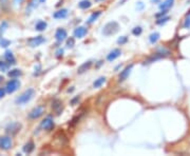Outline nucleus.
Instances as JSON below:
<instances>
[{
    "label": "nucleus",
    "mask_w": 190,
    "mask_h": 156,
    "mask_svg": "<svg viewBox=\"0 0 190 156\" xmlns=\"http://www.w3.org/2000/svg\"><path fill=\"white\" fill-rule=\"evenodd\" d=\"M21 129V124L18 122V121H13L11 124H8L6 128V132L8 134H11V135H15L20 131Z\"/></svg>",
    "instance_id": "3"
},
{
    "label": "nucleus",
    "mask_w": 190,
    "mask_h": 156,
    "mask_svg": "<svg viewBox=\"0 0 190 156\" xmlns=\"http://www.w3.org/2000/svg\"><path fill=\"white\" fill-rule=\"evenodd\" d=\"M0 6H2V8L6 10L8 6V0H0Z\"/></svg>",
    "instance_id": "33"
},
{
    "label": "nucleus",
    "mask_w": 190,
    "mask_h": 156,
    "mask_svg": "<svg viewBox=\"0 0 190 156\" xmlns=\"http://www.w3.org/2000/svg\"><path fill=\"white\" fill-rule=\"evenodd\" d=\"M34 148H35L34 143H33V141H29V143H25V147H23V152H25V153L30 154L34 151Z\"/></svg>",
    "instance_id": "18"
},
{
    "label": "nucleus",
    "mask_w": 190,
    "mask_h": 156,
    "mask_svg": "<svg viewBox=\"0 0 190 156\" xmlns=\"http://www.w3.org/2000/svg\"><path fill=\"white\" fill-rule=\"evenodd\" d=\"M52 108H53V111L56 113V115H59L61 113V111H63V102L58 99L54 100L53 103H52Z\"/></svg>",
    "instance_id": "13"
},
{
    "label": "nucleus",
    "mask_w": 190,
    "mask_h": 156,
    "mask_svg": "<svg viewBox=\"0 0 190 156\" xmlns=\"http://www.w3.org/2000/svg\"><path fill=\"white\" fill-rule=\"evenodd\" d=\"M8 62L0 61V71L6 72V71H8Z\"/></svg>",
    "instance_id": "28"
},
{
    "label": "nucleus",
    "mask_w": 190,
    "mask_h": 156,
    "mask_svg": "<svg viewBox=\"0 0 190 156\" xmlns=\"http://www.w3.org/2000/svg\"><path fill=\"white\" fill-rule=\"evenodd\" d=\"M44 41H46V39H44L42 36H36V37L30 38V39L27 40V44L30 46H32V48H35V46L42 44Z\"/></svg>",
    "instance_id": "6"
},
{
    "label": "nucleus",
    "mask_w": 190,
    "mask_h": 156,
    "mask_svg": "<svg viewBox=\"0 0 190 156\" xmlns=\"http://www.w3.org/2000/svg\"><path fill=\"white\" fill-rule=\"evenodd\" d=\"M22 1H23V0H14V3H16V4H21Z\"/></svg>",
    "instance_id": "37"
},
{
    "label": "nucleus",
    "mask_w": 190,
    "mask_h": 156,
    "mask_svg": "<svg viewBox=\"0 0 190 156\" xmlns=\"http://www.w3.org/2000/svg\"><path fill=\"white\" fill-rule=\"evenodd\" d=\"M128 41V37H126V36H122V37H120V38H118V40H117V43L118 44H125L126 42Z\"/></svg>",
    "instance_id": "32"
},
{
    "label": "nucleus",
    "mask_w": 190,
    "mask_h": 156,
    "mask_svg": "<svg viewBox=\"0 0 190 156\" xmlns=\"http://www.w3.org/2000/svg\"><path fill=\"white\" fill-rule=\"evenodd\" d=\"M88 34V29L84 27H78L74 30V37L82 39Z\"/></svg>",
    "instance_id": "9"
},
{
    "label": "nucleus",
    "mask_w": 190,
    "mask_h": 156,
    "mask_svg": "<svg viewBox=\"0 0 190 156\" xmlns=\"http://www.w3.org/2000/svg\"><path fill=\"white\" fill-rule=\"evenodd\" d=\"M12 145H13V143H12V139L10 137L4 136V137L0 138V148L2 150H10L12 148Z\"/></svg>",
    "instance_id": "7"
},
{
    "label": "nucleus",
    "mask_w": 190,
    "mask_h": 156,
    "mask_svg": "<svg viewBox=\"0 0 190 156\" xmlns=\"http://www.w3.org/2000/svg\"><path fill=\"white\" fill-rule=\"evenodd\" d=\"M19 86H20V81L17 80V79H13V80H10L6 84V91L11 94V93H14L15 91H17L19 89Z\"/></svg>",
    "instance_id": "5"
},
{
    "label": "nucleus",
    "mask_w": 190,
    "mask_h": 156,
    "mask_svg": "<svg viewBox=\"0 0 190 156\" xmlns=\"http://www.w3.org/2000/svg\"><path fill=\"white\" fill-rule=\"evenodd\" d=\"M4 58L8 61V65H15L16 63V60H15V57H14L13 53L11 51H6V54H4Z\"/></svg>",
    "instance_id": "16"
},
{
    "label": "nucleus",
    "mask_w": 190,
    "mask_h": 156,
    "mask_svg": "<svg viewBox=\"0 0 190 156\" xmlns=\"http://www.w3.org/2000/svg\"><path fill=\"white\" fill-rule=\"evenodd\" d=\"M120 30V25L116 21H110L103 27V34L105 36H111L115 33L118 32Z\"/></svg>",
    "instance_id": "2"
},
{
    "label": "nucleus",
    "mask_w": 190,
    "mask_h": 156,
    "mask_svg": "<svg viewBox=\"0 0 190 156\" xmlns=\"http://www.w3.org/2000/svg\"><path fill=\"white\" fill-rule=\"evenodd\" d=\"M67 36H68V34H67V31H65V29H58V30L56 31V33H55V38H56V40L59 41V42L65 40V38H67Z\"/></svg>",
    "instance_id": "12"
},
{
    "label": "nucleus",
    "mask_w": 190,
    "mask_h": 156,
    "mask_svg": "<svg viewBox=\"0 0 190 156\" xmlns=\"http://www.w3.org/2000/svg\"><path fill=\"white\" fill-rule=\"evenodd\" d=\"M173 2L174 0H165L164 2H162L160 4V8L162 11H168L169 8L173 6Z\"/></svg>",
    "instance_id": "15"
},
{
    "label": "nucleus",
    "mask_w": 190,
    "mask_h": 156,
    "mask_svg": "<svg viewBox=\"0 0 190 156\" xmlns=\"http://www.w3.org/2000/svg\"><path fill=\"white\" fill-rule=\"evenodd\" d=\"M4 94H6V89H0V98H2L3 96H4Z\"/></svg>",
    "instance_id": "35"
},
{
    "label": "nucleus",
    "mask_w": 190,
    "mask_h": 156,
    "mask_svg": "<svg viewBox=\"0 0 190 156\" xmlns=\"http://www.w3.org/2000/svg\"><path fill=\"white\" fill-rule=\"evenodd\" d=\"M6 29H8V22L3 21L2 23H1V25H0V35H1V34H3Z\"/></svg>",
    "instance_id": "30"
},
{
    "label": "nucleus",
    "mask_w": 190,
    "mask_h": 156,
    "mask_svg": "<svg viewBox=\"0 0 190 156\" xmlns=\"http://www.w3.org/2000/svg\"><path fill=\"white\" fill-rule=\"evenodd\" d=\"M183 27L185 29H190V14H187V16L185 18V21L183 23Z\"/></svg>",
    "instance_id": "26"
},
{
    "label": "nucleus",
    "mask_w": 190,
    "mask_h": 156,
    "mask_svg": "<svg viewBox=\"0 0 190 156\" xmlns=\"http://www.w3.org/2000/svg\"><path fill=\"white\" fill-rule=\"evenodd\" d=\"M132 67H133V65H128V67H126L125 70L122 71V72L120 74V77H118L120 79H118V80H120V81H125L126 79L129 77V75H130Z\"/></svg>",
    "instance_id": "11"
},
{
    "label": "nucleus",
    "mask_w": 190,
    "mask_h": 156,
    "mask_svg": "<svg viewBox=\"0 0 190 156\" xmlns=\"http://www.w3.org/2000/svg\"><path fill=\"white\" fill-rule=\"evenodd\" d=\"M101 11H97V12H95V13H93L91 16H90V18H89V20H88V22L89 23H92V22H94L96 19L98 18V17L101 16Z\"/></svg>",
    "instance_id": "24"
},
{
    "label": "nucleus",
    "mask_w": 190,
    "mask_h": 156,
    "mask_svg": "<svg viewBox=\"0 0 190 156\" xmlns=\"http://www.w3.org/2000/svg\"><path fill=\"white\" fill-rule=\"evenodd\" d=\"M91 65H92V61H87L84 62V63H82L80 67H78V70H77V73L78 74H82V73H84L86 71H88L91 67Z\"/></svg>",
    "instance_id": "17"
},
{
    "label": "nucleus",
    "mask_w": 190,
    "mask_h": 156,
    "mask_svg": "<svg viewBox=\"0 0 190 156\" xmlns=\"http://www.w3.org/2000/svg\"><path fill=\"white\" fill-rule=\"evenodd\" d=\"M35 95V91L34 89H27V91H25L22 93L20 96H18L16 98V103L17 105H25V103H27L32 99L33 97Z\"/></svg>",
    "instance_id": "1"
},
{
    "label": "nucleus",
    "mask_w": 190,
    "mask_h": 156,
    "mask_svg": "<svg viewBox=\"0 0 190 156\" xmlns=\"http://www.w3.org/2000/svg\"><path fill=\"white\" fill-rule=\"evenodd\" d=\"M74 44H75V40H74V38L70 37L68 40H67V46H68V48H73Z\"/></svg>",
    "instance_id": "31"
},
{
    "label": "nucleus",
    "mask_w": 190,
    "mask_h": 156,
    "mask_svg": "<svg viewBox=\"0 0 190 156\" xmlns=\"http://www.w3.org/2000/svg\"><path fill=\"white\" fill-rule=\"evenodd\" d=\"M95 1H101V0H95Z\"/></svg>",
    "instance_id": "41"
},
{
    "label": "nucleus",
    "mask_w": 190,
    "mask_h": 156,
    "mask_svg": "<svg viewBox=\"0 0 190 156\" xmlns=\"http://www.w3.org/2000/svg\"><path fill=\"white\" fill-rule=\"evenodd\" d=\"M44 1H46V0H40V2H41V3H44Z\"/></svg>",
    "instance_id": "40"
},
{
    "label": "nucleus",
    "mask_w": 190,
    "mask_h": 156,
    "mask_svg": "<svg viewBox=\"0 0 190 156\" xmlns=\"http://www.w3.org/2000/svg\"><path fill=\"white\" fill-rule=\"evenodd\" d=\"M41 128L46 131H51L53 128H54V121L51 117H46L44 120L41 121Z\"/></svg>",
    "instance_id": "8"
},
{
    "label": "nucleus",
    "mask_w": 190,
    "mask_h": 156,
    "mask_svg": "<svg viewBox=\"0 0 190 156\" xmlns=\"http://www.w3.org/2000/svg\"><path fill=\"white\" fill-rule=\"evenodd\" d=\"M67 15H68V10L67 8H61V10H58L57 12H55L53 14V17L55 19H63L67 17Z\"/></svg>",
    "instance_id": "14"
},
{
    "label": "nucleus",
    "mask_w": 190,
    "mask_h": 156,
    "mask_svg": "<svg viewBox=\"0 0 190 156\" xmlns=\"http://www.w3.org/2000/svg\"><path fill=\"white\" fill-rule=\"evenodd\" d=\"M152 2H154V3H160V0H151Z\"/></svg>",
    "instance_id": "38"
},
{
    "label": "nucleus",
    "mask_w": 190,
    "mask_h": 156,
    "mask_svg": "<svg viewBox=\"0 0 190 156\" xmlns=\"http://www.w3.org/2000/svg\"><path fill=\"white\" fill-rule=\"evenodd\" d=\"M10 43L11 41L8 40V39H4L3 37H0V46H2V48H6V46H10Z\"/></svg>",
    "instance_id": "25"
},
{
    "label": "nucleus",
    "mask_w": 190,
    "mask_h": 156,
    "mask_svg": "<svg viewBox=\"0 0 190 156\" xmlns=\"http://www.w3.org/2000/svg\"><path fill=\"white\" fill-rule=\"evenodd\" d=\"M167 13H168V11H162L160 13L156 14V15H155V17H158V18H160V17H164Z\"/></svg>",
    "instance_id": "34"
},
{
    "label": "nucleus",
    "mask_w": 190,
    "mask_h": 156,
    "mask_svg": "<svg viewBox=\"0 0 190 156\" xmlns=\"http://www.w3.org/2000/svg\"><path fill=\"white\" fill-rule=\"evenodd\" d=\"M92 6V3L90 0H82L80 2L78 3V6L82 10H86V8H89L90 6Z\"/></svg>",
    "instance_id": "20"
},
{
    "label": "nucleus",
    "mask_w": 190,
    "mask_h": 156,
    "mask_svg": "<svg viewBox=\"0 0 190 156\" xmlns=\"http://www.w3.org/2000/svg\"><path fill=\"white\" fill-rule=\"evenodd\" d=\"M141 32H143V29L141 27H135L132 30V34L134 36H139L141 34Z\"/></svg>",
    "instance_id": "27"
},
{
    "label": "nucleus",
    "mask_w": 190,
    "mask_h": 156,
    "mask_svg": "<svg viewBox=\"0 0 190 156\" xmlns=\"http://www.w3.org/2000/svg\"><path fill=\"white\" fill-rule=\"evenodd\" d=\"M46 22H44V21H38L35 25V29L37 31H39V32L44 31L46 30Z\"/></svg>",
    "instance_id": "22"
},
{
    "label": "nucleus",
    "mask_w": 190,
    "mask_h": 156,
    "mask_svg": "<svg viewBox=\"0 0 190 156\" xmlns=\"http://www.w3.org/2000/svg\"><path fill=\"white\" fill-rule=\"evenodd\" d=\"M44 113V105H38L34 108L30 113H29V118L30 119H37L40 116H42Z\"/></svg>",
    "instance_id": "4"
},
{
    "label": "nucleus",
    "mask_w": 190,
    "mask_h": 156,
    "mask_svg": "<svg viewBox=\"0 0 190 156\" xmlns=\"http://www.w3.org/2000/svg\"><path fill=\"white\" fill-rule=\"evenodd\" d=\"M169 19H170L169 17H162V18H160L158 21H156V24H158V25H163V24H165L166 22L168 21Z\"/></svg>",
    "instance_id": "29"
},
{
    "label": "nucleus",
    "mask_w": 190,
    "mask_h": 156,
    "mask_svg": "<svg viewBox=\"0 0 190 156\" xmlns=\"http://www.w3.org/2000/svg\"><path fill=\"white\" fill-rule=\"evenodd\" d=\"M160 39V33H158V32H155V33H152L151 35L149 36V40H150V42L151 43H153L154 44L156 41Z\"/></svg>",
    "instance_id": "23"
},
{
    "label": "nucleus",
    "mask_w": 190,
    "mask_h": 156,
    "mask_svg": "<svg viewBox=\"0 0 190 156\" xmlns=\"http://www.w3.org/2000/svg\"><path fill=\"white\" fill-rule=\"evenodd\" d=\"M21 74H22L21 71L18 70V69H14V70H11L8 73V77H11V78H17L21 75Z\"/></svg>",
    "instance_id": "19"
},
{
    "label": "nucleus",
    "mask_w": 190,
    "mask_h": 156,
    "mask_svg": "<svg viewBox=\"0 0 190 156\" xmlns=\"http://www.w3.org/2000/svg\"><path fill=\"white\" fill-rule=\"evenodd\" d=\"M57 57H60V56H63V50H61V48H60V50H58V51H57Z\"/></svg>",
    "instance_id": "36"
},
{
    "label": "nucleus",
    "mask_w": 190,
    "mask_h": 156,
    "mask_svg": "<svg viewBox=\"0 0 190 156\" xmlns=\"http://www.w3.org/2000/svg\"><path fill=\"white\" fill-rule=\"evenodd\" d=\"M2 80H3V77H2V76H0V82H1Z\"/></svg>",
    "instance_id": "39"
},
{
    "label": "nucleus",
    "mask_w": 190,
    "mask_h": 156,
    "mask_svg": "<svg viewBox=\"0 0 190 156\" xmlns=\"http://www.w3.org/2000/svg\"><path fill=\"white\" fill-rule=\"evenodd\" d=\"M105 82H106V77H99L98 79H96V80L94 81L93 86H94V88H101Z\"/></svg>",
    "instance_id": "21"
},
{
    "label": "nucleus",
    "mask_w": 190,
    "mask_h": 156,
    "mask_svg": "<svg viewBox=\"0 0 190 156\" xmlns=\"http://www.w3.org/2000/svg\"><path fill=\"white\" fill-rule=\"evenodd\" d=\"M120 55H122V51H120V48H114V50H112V51L108 54L107 60H108V61H113V60L116 59L117 57H120Z\"/></svg>",
    "instance_id": "10"
}]
</instances>
